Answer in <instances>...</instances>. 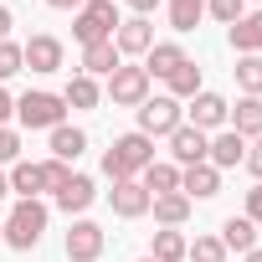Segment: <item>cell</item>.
Wrapping results in <instances>:
<instances>
[{"label":"cell","instance_id":"1","mask_svg":"<svg viewBox=\"0 0 262 262\" xmlns=\"http://www.w3.org/2000/svg\"><path fill=\"white\" fill-rule=\"evenodd\" d=\"M155 165V139L149 134H123V139H113V149L103 155V175L118 185V180H139L144 170Z\"/></svg>","mask_w":262,"mask_h":262},{"label":"cell","instance_id":"2","mask_svg":"<svg viewBox=\"0 0 262 262\" xmlns=\"http://www.w3.org/2000/svg\"><path fill=\"white\" fill-rule=\"evenodd\" d=\"M118 6L113 0H82V6L72 11V36H77V47H93V41H113V31H118Z\"/></svg>","mask_w":262,"mask_h":262},{"label":"cell","instance_id":"3","mask_svg":"<svg viewBox=\"0 0 262 262\" xmlns=\"http://www.w3.org/2000/svg\"><path fill=\"white\" fill-rule=\"evenodd\" d=\"M47 231V206L41 201H16V211L0 221V242L16 247V252H31Z\"/></svg>","mask_w":262,"mask_h":262},{"label":"cell","instance_id":"4","mask_svg":"<svg viewBox=\"0 0 262 262\" xmlns=\"http://www.w3.org/2000/svg\"><path fill=\"white\" fill-rule=\"evenodd\" d=\"M16 118H21V128H52L67 118V103H62V93H47V88H36V93H21L16 98Z\"/></svg>","mask_w":262,"mask_h":262},{"label":"cell","instance_id":"5","mask_svg":"<svg viewBox=\"0 0 262 262\" xmlns=\"http://www.w3.org/2000/svg\"><path fill=\"white\" fill-rule=\"evenodd\" d=\"M134 113H139V134H149V139H170L175 128L185 123V108H180V98H170V93L144 98Z\"/></svg>","mask_w":262,"mask_h":262},{"label":"cell","instance_id":"6","mask_svg":"<svg viewBox=\"0 0 262 262\" xmlns=\"http://www.w3.org/2000/svg\"><path fill=\"white\" fill-rule=\"evenodd\" d=\"M103 93H108L113 108H139V103L149 98V72H144V67H113Z\"/></svg>","mask_w":262,"mask_h":262},{"label":"cell","instance_id":"7","mask_svg":"<svg viewBox=\"0 0 262 262\" xmlns=\"http://www.w3.org/2000/svg\"><path fill=\"white\" fill-rule=\"evenodd\" d=\"M103 242H108V236H103V226H98V221H88V216H77L62 247H67V257H72V262H98V257H103Z\"/></svg>","mask_w":262,"mask_h":262},{"label":"cell","instance_id":"8","mask_svg":"<svg viewBox=\"0 0 262 262\" xmlns=\"http://www.w3.org/2000/svg\"><path fill=\"white\" fill-rule=\"evenodd\" d=\"M113 47H118V57H144V52L155 47V26H149V16H128V21H118Z\"/></svg>","mask_w":262,"mask_h":262},{"label":"cell","instance_id":"9","mask_svg":"<svg viewBox=\"0 0 262 262\" xmlns=\"http://www.w3.org/2000/svg\"><path fill=\"white\" fill-rule=\"evenodd\" d=\"M226 113H231V103H226L221 93H211V88H201V93L190 98V128H201V134L221 128V123H226Z\"/></svg>","mask_w":262,"mask_h":262},{"label":"cell","instance_id":"10","mask_svg":"<svg viewBox=\"0 0 262 262\" xmlns=\"http://www.w3.org/2000/svg\"><path fill=\"white\" fill-rule=\"evenodd\" d=\"M21 57H26V67H31V72H41V77H47V72H62V62H67L62 41H57V36H47V31H41V36H31V41L21 47Z\"/></svg>","mask_w":262,"mask_h":262},{"label":"cell","instance_id":"11","mask_svg":"<svg viewBox=\"0 0 262 262\" xmlns=\"http://www.w3.org/2000/svg\"><path fill=\"white\" fill-rule=\"evenodd\" d=\"M206 149H211V134H201V128H190V123H180L170 134V155H175L180 170L185 165H206Z\"/></svg>","mask_w":262,"mask_h":262},{"label":"cell","instance_id":"12","mask_svg":"<svg viewBox=\"0 0 262 262\" xmlns=\"http://www.w3.org/2000/svg\"><path fill=\"white\" fill-rule=\"evenodd\" d=\"M180 195H190V201L221 195V170H216V165H185V170H180Z\"/></svg>","mask_w":262,"mask_h":262},{"label":"cell","instance_id":"13","mask_svg":"<svg viewBox=\"0 0 262 262\" xmlns=\"http://www.w3.org/2000/svg\"><path fill=\"white\" fill-rule=\"evenodd\" d=\"M226 41L236 57H262V11H247L236 26H226Z\"/></svg>","mask_w":262,"mask_h":262},{"label":"cell","instance_id":"14","mask_svg":"<svg viewBox=\"0 0 262 262\" xmlns=\"http://www.w3.org/2000/svg\"><path fill=\"white\" fill-rule=\"evenodd\" d=\"M247 160V139L236 134V128H221V134L211 139V149H206V165H216V170H236Z\"/></svg>","mask_w":262,"mask_h":262},{"label":"cell","instance_id":"15","mask_svg":"<svg viewBox=\"0 0 262 262\" xmlns=\"http://www.w3.org/2000/svg\"><path fill=\"white\" fill-rule=\"evenodd\" d=\"M52 195H57V206H62L67 216H82V211L98 201V185H93V175H67V185L52 190Z\"/></svg>","mask_w":262,"mask_h":262},{"label":"cell","instance_id":"16","mask_svg":"<svg viewBox=\"0 0 262 262\" xmlns=\"http://www.w3.org/2000/svg\"><path fill=\"white\" fill-rule=\"evenodd\" d=\"M108 201H113V216H123V221H134V216L149 211V190H144L139 180H118V185L108 190Z\"/></svg>","mask_w":262,"mask_h":262},{"label":"cell","instance_id":"17","mask_svg":"<svg viewBox=\"0 0 262 262\" xmlns=\"http://www.w3.org/2000/svg\"><path fill=\"white\" fill-rule=\"evenodd\" d=\"M11 190H16L21 201H41V190H47L41 160H36V165H31V160H16V165H11Z\"/></svg>","mask_w":262,"mask_h":262},{"label":"cell","instance_id":"18","mask_svg":"<svg viewBox=\"0 0 262 262\" xmlns=\"http://www.w3.org/2000/svg\"><path fill=\"white\" fill-rule=\"evenodd\" d=\"M113 67H123V57H118L113 41H93V47H82V77H108Z\"/></svg>","mask_w":262,"mask_h":262},{"label":"cell","instance_id":"19","mask_svg":"<svg viewBox=\"0 0 262 262\" xmlns=\"http://www.w3.org/2000/svg\"><path fill=\"white\" fill-rule=\"evenodd\" d=\"M180 62H185V47H180V41H155V47L144 52V72H149V77H170Z\"/></svg>","mask_w":262,"mask_h":262},{"label":"cell","instance_id":"20","mask_svg":"<svg viewBox=\"0 0 262 262\" xmlns=\"http://www.w3.org/2000/svg\"><path fill=\"white\" fill-rule=\"evenodd\" d=\"M190 206H195V201H190V195H180V190H170V195H155V201H149V211H155V221H160V226H185V221H190Z\"/></svg>","mask_w":262,"mask_h":262},{"label":"cell","instance_id":"21","mask_svg":"<svg viewBox=\"0 0 262 262\" xmlns=\"http://www.w3.org/2000/svg\"><path fill=\"white\" fill-rule=\"evenodd\" d=\"M185 252H190V242H185L180 226H160L155 242H149V257L155 262H185Z\"/></svg>","mask_w":262,"mask_h":262},{"label":"cell","instance_id":"22","mask_svg":"<svg viewBox=\"0 0 262 262\" xmlns=\"http://www.w3.org/2000/svg\"><path fill=\"white\" fill-rule=\"evenodd\" d=\"M226 118H231V128L242 139H262V98H236V108Z\"/></svg>","mask_w":262,"mask_h":262},{"label":"cell","instance_id":"23","mask_svg":"<svg viewBox=\"0 0 262 262\" xmlns=\"http://www.w3.org/2000/svg\"><path fill=\"white\" fill-rule=\"evenodd\" d=\"M221 247H226V252H242V257H247V252L257 247V226H252L247 216H226V221H221Z\"/></svg>","mask_w":262,"mask_h":262},{"label":"cell","instance_id":"24","mask_svg":"<svg viewBox=\"0 0 262 262\" xmlns=\"http://www.w3.org/2000/svg\"><path fill=\"white\" fill-rule=\"evenodd\" d=\"M82 149H88V134H82V128H72V123H57V128H52V160L72 165Z\"/></svg>","mask_w":262,"mask_h":262},{"label":"cell","instance_id":"25","mask_svg":"<svg viewBox=\"0 0 262 262\" xmlns=\"http://www.w3.org/2000/svg\"><path fill=\"white\" fill-rule=\"evenodd\" d=\"M139 185L149 190V201H155V195H170V190H180V165H160V160H155V165L139 175Z\"/></svg>","mask_w":262,"mask_h":262},{"label":"cell","instance_id":"26","mask_svg":"<svg viewBox=\"0 0 262 262\" xmlns=\"http://www.w3.org/2000/svg\"><path fill=\"white\" fill-rule=\"evenodd\" d=\"M62 103H67V108H98V103H103V88H98V77H82V72H77V77L67 82Z\"/></svg>","mask_w":262,"mask_h":262},{"label":"cell","instance_id":"27","mask_svg":"<svg viewBox=\"0 0 262 262\" xmlns=\"http://www.w3.org/2000/svg\"><path fill=\"white\" fill-rule=\"evenodd\" d=\"M170 6V26L185 36V31H195L201 26V16H206V0H165Z\"/></svg>","mask_w":262,"mask_h":262},{"label":"cell","instance_id":"28","mask_svg":"<svg viewBox=\"0 0 262 262\" xmlns=\"http://www.w3.org/2000/svg\"><path fill=\"white\" fill-rule=\"evenodd\" d=\"M165 82H170V98H195V93H201V67L185 57V62H180Z\"/></svg>","mask_w":262,"mask_h":262},{"label":"cell","instance_id":"29","mask_svg":"<svg viewBox=\"0 0 262 262\" xmlns=\"http://www.w3.org/2000/svg\"><path fill=\"white\" fill-rule=\"evenodd\" d=\"M236 88L242 98H262V57H236Z\"/></svg>","mask_w":262,"mask_h":262},{"label":"cell","instance_id":"30","mask_svg":"<svg viewBox=\"0 0 262 262\" xmlns=\"http://www.w3.org/2000/svg\"><path fill=\"white\" fill-rule=\"evenodd\" d=\"M185 262H226V247H221V236H195V247L185 252Z\"/></svg>","mask_w":262,"mask_h":262},{"label":"cell","instance_id":"31","mask_svg":"<svg viewBox=\"0 0 262 262\" xmlns=\"http://www.w3.org/2000/svg\"><path fill=\"white\" fill-rule=\"evenodd\" d=\"M206 11H211L221 26H236V21L247 16V0H206Z\"/></svg>","mask_w":262,"mask_h":262},{"label":"cell","instance_id":"32","mask_svg":"<svg viewBox=\"0 0 262 262\" xmlns=\"http://www.w3.org/2000/svg\"><path fill=\"white\" fill-rule=\"evenodd\" d=\"M21 67H26L21 47H16V41H0V82H6V77H16Z\"/></svg>","mask_w":262,"mask_h":262},{"label":"cell","instance_id":"33","mask_svg":"<svg viewBox=\"0 0 262 262\" xmlns=\"http://www.w3.org/2000/svg\"><path fill=\"white\" fill-rule=\"evenodd\" d=\"M16 160H21V134L0 123V165H16Z\"/></svg>","mask_w":262,"mask_h":262},{"label":"cell","instance_id":"34","mask_svg":"<svg viewBox=\"0 0 262 262\" xmlns=\"http://www.w3.org/2000/svg\"><path fill=\"white\" fill-rule=\"evenodd\" d=\"M41 170H47V190H62V185H67V175H72L62 160H41Z\"/></svg>","mask_w":262,"mask_h":262},{"label":"cell","instance_id":"35","mask_svg":"<svg viewBox=\"0 0 262 262\" xmlns=\"http://www.w3.org/2000/svg\"><path fill=\"white\" fill-rule=\"evenodd\" d=\"M252 226H262V180H257V190H247V211H242Z\"/></svg>","mask_w":262,"mask_h":262},{"label":"cell","instance_id":"36","mask_svg":"<svg viewBox=\"0 0 262 262\" xmlns=\"http://www.w3.org/2000/svg\"><path fill=\"white\" fill-rule=\"evenodd\" d=\"M242 165H247V170L262 180V139H252V144H247V160H242Z\"/></svg>","mask_w":262,"mask_h":262},{"label":"cell","instance_id":"37","mask_svg":"<svg viewBox=\"0 0 262 262\" xmlns=\"http://www.w3.org/2000/svg\"><path fill=\"white\" fill-rule=\"evenodd\" d=\"M11 113H16V98H11V93H6V82H0V123H6V118H11Z\"/></svg>","mask_w":262,"mask_h":262},{"label":"cell","instance_id":"38","mask_svg":"<svg viewBox=\"0 0 262 262\" xmlns=\"http://www.w3.org/2000/svg\"><path fill=\"white\" fill-rule=\"evenodd\" d=\"M128 11H134V16H149V11H160V0H128Z\"/></svg>","mask_w":262,"mask_h":262},{"label":"cell","instance_id":"39","mask_svg":"<svg viewBox=\"0 0 262 262\" xmlns=\"http://www.w3.org/2000/svg\"><path fill=\"white\" fill-rule=\"evenodd\" d=\"M11 26H16V21H11V11L0 6V41H11Z\"/></svg>","mask_w":262,"mask_h":262},{"label":"cell","instance_id":"40","mask_svg":"<svg viewBox=\"0 0 262 262\" xmlns=\"http://www.w3.org/2000/svg\"><path fill=\"white\" fill-rule=\"evenodd\" d=\"M47 6H52V11H77L82 0H47Z\"/></svg>","mask_w":262,"mask_h":262},{"label":"cell","instance_id":"41","mask_svg":"<svg viewBox=\"0 0 262 262\" xmlns=\"http://www.w3.org/2000/svg\"><path fill=\"white\" fill-rule=\"evenodd\" d=\"M6 195H11V175H6V170H0V201H6Z\"/></svg>","mask_w":262,"mask_h":262},{"label":"cell","instance_id":"42","mask_svg":"<svg viewBox=\"0 0 262 262\" xmlns=\"http://www.w3.org/2000/svg\"><path fill=\"white\" fill-rule=\"evenodd\" d=\"M242 262H262V247H252V252H247V257H242Z\"/></svg>","mask_w":262,"mask_h":262},{"label":"cell","instance_id":"43","mask_svg":"<svg viewBox=\"0 0 262 262\" xmlns=\"http://www.w3.org/2000/svg\"><path fill=\"white\" fill-rule=\"evenodd\" d=\"M139 262H155V257H139Z\"/></svg>","mask_w":262,"mask_h":262},{"label":"cell","instance_id":"44","mask_svg":"<svg viewBox=\"0 0 262 262\" xmlns=\"http://www.w3.org/2000/svg\"><path fill=\"white\" fill-rule=\"evenodd\" d=\"M252 6H262V0H252Z\"/></svg>","mask_w":262,"mask_h":262}]
</instances>
